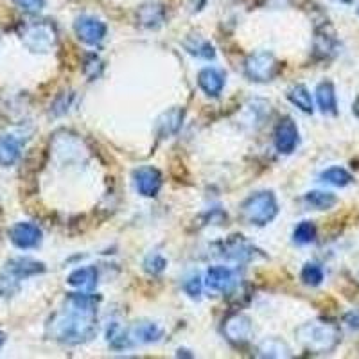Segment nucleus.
Instances as JSON below:
<instances>
[{
	"label": "nucleus",
	"mask_w": 359,
	"mask_h": 359,
	"mask_svg": "<svg viewBox=\"0 0 359 359\" xmlns=\"http://www.w3.org/2000/svg\"><path fill=\"white\" fill-rule=\"evenodd\" d=\"M320 180L325 184H331L334 187H347L352 184V175L343 168H329L320 175Z\"/></svg>",
	"instance_id": "nucleus-25"
},
{
	"label": "nucleus",
	"mask_w": 359,
	"mask_h": 359,
	"mask_svg": "<svg viewBox=\"0 0 359 359\" xmlns=\"http://www.w3.org/2000/svg\"><path fill=\"white\" fill-rule=\"evenodd\" d=\"M185 111L184 108H171L169 111L162 114L156 121V131H158V137L165 139V137H171V135L178 133L182 124H184Z\"/></svg>",
	"instance_id": "nucleus-17"
},
{
	"label": "nucleus",
	"mask_w": 359,
	"mask_h": 359,
	"mask_svg": "<svg viewBox=\"0 0 359 359\" xmlns=\"http://www.w3.org/2000/svg\"><path fill=\"white\" fill-rule=\"evenodd\" d=\"M306 201L316 210H329L336 205L338 198L332 192L325 191H311L306 194Z\"/></svg>",
	"instance_id": "nucleus-26"
},
{
	"label": "nucleus",
	"mask_w": 359,
	"mask_h": 359,
	"mask_svg": "<svg viewBox=\"0 0 359 359\" xmlns=\"http://www.w3.org/2000/svg\"><path fill=\"white\" fill-rule=\"evenodd\" d=\"M355 278H358V282H359V271H358V275H355Z\"/></svg>",
	"instance_id": "nucleus-37"
},
{
	"label": "nucleus",
	"mask_w": 359,
	"mask_h": 359,
	"mask_svg": "<svg viewBox=\"0 0 359 359\" xmlns=\"http://www.w3.org/2000/svg\"><path fill=\"white\" fill-rule=\"evenodd\" d=\"M221 252L226 259H232L237 262H248L255 257H261V250L255 248L248 239L243 236H232L221 245Z\"/></svg>",
	"instance_id": "nucleus-8"
},
{
	"label": "nucleus",
	"mask_w": 359,
	"mask_h": 359,
	"mask_svg": "<svg viewBox=\"0 0 359 359\" xmlns=\"http://www.w3.org/2000/svg\"><path fill=\"white\" fill-rule=\"evenodd\" d=\"M223 334L236 347H243L250 343L253 336L252 320L245 313L229 314L223 322Z\"/></svg>",
	"instance_id": "nucleus-6"
},
{
	"label": "nucleus",
	"mask_w": 359,
	"mask_h": 359,
	"mask_svg": "<svg viewBox=\"0 0 359 359\" xmlns=\"http://www.w3.org/2000/svg\"><path fill=\"white\" fill-rule=\"evenodd\" d=\"M6 343V334L4 332H0V348H2V345Z\"/></svg>",
	"instance_id": "nucleus-36"
},
{
	"label": "nucleus",
	"mask_w": 359,
	"mask_h": 359,
	"mask_svg": "<svg viewBox=\"0 0 359 359\" xmlns=\"http://www.w3.org/2000/svg\"><path fill=\"white\" fill-rule=\"evenodd\" d=\"M316 239V226L311 221H302L297 224L293 232V241L297 245H311Z\"/></svg>",
	"instance_id": "nucleus-27"
},
{
	"label": "nucleus",
	"mask_w": 359,
	"mask_h": 359,
	"mask_svg": "<svg viewBox=\"0 0 359 359\" xmlns=\"http://www.w3.org/2000/svg\"><path fill=\"white\" fill-rule=\"evenodd\" d=\"M280 67V62L273 53L259 50L252 53L245 60V76L253 83H269L277 78Z\"/></svg>",
	"instance_id": "nucleus-5"
},
{
	"label": "nucleus",
	"mask_w": 359,
	"mask_h": 359,
	"mask_svg": "<svg viewBox=\"0 0 359 359\" xmlns=\"http://www.w3.org/2000/svg\"><path fill=\"white\" fill-rule=\"evenodd\" d=\"M198 86L208 97H219L224 88V72L216 67H205L198 74Z\"/></svg>",
	"instance_id": "nucleus-13"
},
{
	"label": "nucleus",
	"mask_w": 359,
	"mask_h": 359,
	"mask_svg": "<svg viewBox=\"0 0 359 359\" xmlns=\"http://www.w3.org/2000/svg\"><path fill=\"white\" fill-rule=\"evenodd\" d=\"M316 102L322 114L336 115L338 114V99H336V88L331 81H322L316 86Z\"/></svg>",
	"instance_id": "nucleus-20"
},
{
	"label": "nucleus",
	"mask_w": 359,
	"mask_h": 359,
	"mask_svg": "<svg viewBox=\"0 0 359 359\" xmlns=\"http://www.w3.org/2000/svg\"><path fill=\"white\" fill-rule=\"evenodd\" d=\"M358 13H359V9H358Z\"/></svg>",
	"instance_id": "nucleus-38"
},
{
	"label": "nucleus",
	"mask_w": 359,
	"mask_h": 359,
	"mask_svg": "<svg viewBox=\"0 0 359 359\" xmlns=\"http://www.w3.org/2000/svg\"><path fill=\"white\" fill-rule=\"evenodd\" d=\"M184 291L191 298H200L201 291H203V282H201L200 275H191V277L185 278Z\"/></svg>",
	"instance_id": "nucleus-32"
},
{
	"label": "nucleus",
	"mask_w": 359,
	"mask_h": 359,
	"mask_svg": "<svg viewBox=\"0 0 359 359\" xmlns=\"http://www.w3.org/2000/svg\"><path fill=\"white\" fill-rule=\"evenodd\" d=\"M297 338L307 352L313 354H329L338 347L341 332L334 323L307 322L297 329Z\"/></svg>",
	"instance_id": "nucleus-2"
},
{
	"label": "nucleus",
	"mask_w": 359,
	"mask_h": 359,
	"mask_svg": "<svg viewBox=\"0 0 359 359\" xmlns=\"http://www.w3.org/2000/svg\"><path fill=\"white\" fill-rule=\"evenodd\" d=\"M74 31L76 36L86 45H99L104 38H107L108 27L102 20L90 15H81L74 22Z\"/></svg>",
	"instance_id": "nucleus-7"
},
{
	"label": "nucleus",
	"mask_w": 359,
	"mask_h": 359,
	"mask_svg": "<svg viewBox=\"0 0 359 359\" xmlns=\"http://www.w3.org/2000/svg\"><path fill=\"white\" fill-rule=\"evenodd\" d=\"M137 22L144 29H160L165 22V8L158 2H146L137 9Z\"/></svg>",
	"instance_id": "nucleus-14"
},
{
	"label": "nucleus",
	"mask_w": 359,
	"mask_h": 359,
	"mask_svg": "<svg viewBox=\"0 0 359 359\" xmlns=\"http://www.w3.org/2000/svg\"><path fill=\"white\" fill-rule=\"evenodd\" d=\"M18 290H20V278L15 277L9 271H2L0 273V297H13V294H17Z\"/></svg>",
	"instance_id": "nucleus-29"
},
{
	"label": "nucleus",
	"mask_w": 359,
	"mask_h": 359,
	"mask_svg": "<svg viewBox=\"0 0 359 359\" xmlns=\"http://www.w3.org/2000/svg\"><path fill=\"white\" fill-rule=\"evenodd\" d=\"M184 47L191 56L201 57V60H214L216 57V49L208 40L201 36H189L184 41Z\"/></svg>",
	"instance_id": "nucleus-22"
},
{
	"label": "nucleus",
	"mask_w": 359,
	"mask_h": 359,
	"mask_svg": "<svg viewBox=\"0 0 359 359\" xmlns=\"http://www.w3.org/2000/svg\"><path fill=\"white\" fill-rule=\"evenodd\" d=\"M70 101H72V94H62L60 95V97L56 99V101H54V104H53V114L54 115H63L65 114L67 110H69V107H70Z\"/></svg>",
	"instance_id": "nucleus-34"
},
{
	"label": "nucleus",
	"mask_w": 359,
	"mask_h": 359,
	"mask_svg": "<svg viewBox=\"0 0 359 359\" xmlns=\"http://www.w3.org/2000/svg\"><path fill=\"white\" fill-rule=\"evenodd\" d=\"M22 43L27 47L31 53L45 54L56 47L57 33L56 27L49 22H34V24L24 25L20 31Z\"/></svg>",
	"instance_id": "nucleus-4"
},
{
	"label": "nucleus",
	"mask_w": 359,
	"mask_h": 359,
	"mask_svg": "<svg viewBox=\"0 0 359 359\" xmlns=\"http://www.w3.org/2000/svg\"><path fill=\"white\" fill-rule=\"evenodd\" d=\"M131 343H140V345H149L156 343L163 338V329L158 323L153 322H137L130 331H128Z\"/></svg>",
	"instance_id": "nucleus-15"
},
{
	"label": "nucleus",
	"mask_w": 359,
	"mask_h": 359,
	"mask_svg": "<svg viewBox=\"0 0 359 359\" xmlns=\"http://www.w3.org/2000/svg\"><path fill=\"white\" fill-rule=\"evenodd\" d=\"M287 99H290L293 107H297L298 110H302L304 114H313L314 111L313 97H311L309 90L304 85H294L293 88H290Z\"/></svg>",
	"instance_id": "nucleus-23"
},
{
	"label": "nucleus",
	"mask_w": 359,
	"mask_h": 359,
	"mask_svg": "<svg viewBox=\"0 0 359 359\" xmlns=\"http://www.w3.org/2000/svg\"><path fill=\"white\" fill-rule=\"evenodd\" d=\"M135 187L144 198H155L162 189V172L153 165H142L133 171Z\"/></svg>",
	"instance_id": "nucleus-9"
},
{
	"label": "nucleus",
	"mask_w": 359,
	"mask_h": 359,
	"mask_svg": "<svg viewBox=\"0 0 359 359\" xmlns=\"http://www.w3.org/2000/svg\"><path fill=\"white\" fill-rule=\"evenodd\" d=\"M144 271L149 275H160L163 273V269L168 266V261L160 255V253H149L142 262Z\"/></svg>",
	"instance_id": "nucleus-30"
},
{
	"label": "nucleus",
	"mask_w": 359,
	"mask_h": 359,
	"mask_svg": "<svg viewBox=\"0 0 359 359\" xmlns=\"http://www.w3.org/2000/svg\"><path fill=\"white\" fill-rule=\"evenodd\" d=\"M257 358H291V348L287 347L286 341H282L280 338H268L264 341L259 343Z\"/></svg>",
	"instance_id": "nucleus-21"
},
{
	"label": "nucleus",
	"mask_w": 359,
	"mask_h": 359,
	"mask_svg": "<svg viewBox=\"0 0 359 359\" xmlns=\"http://www.w3.org/2000/svg\"><path fill=\"white\" fill-rule=\"evenodd\" d=\"M45 264L43 262L36 261V259H31V257H15V259H9L8 264H6V271L13 273L15 277L22 278H27V277H33V275L38 273H43L45 271Z\"/></svg>",
	"instance_id": "nucleus-16"
},
{
	"label": "nucleus",
	"mask_w": 359,
	"mask_h": 359,
	"mask_svg": "<svg viewBox=\"0 0 359 359\" xmlns=\"http://www.w3.org/2000/svg\"><path fill=\"white\" fill-rule=\"evenodd\" d=\"M241 216L246 223L266 226L278 216V201L271 191H261L246 198L241 205Z\"/></svg>",
	"instance_id": "nucleus-3"
},
{
	"label": "nucleus",
	"mask_w": 359,
	"mask_h": 359,
	"mask_svg": "<svg viewBox=\"0 0 359 359\" xmlns=\"http://www.w3.org/2000/svg\"><path fill=\"white\" fill-rule=\"evenodd\" d=\"M97 277L99 273L94 266H85V268L74 269L67 277V282L79 291H94L97 286Z\"/></svg>",
	"instance_id": "nucleus-19"
},
{
	"label": "nucleus",
	"mask_w": 359,
	"mask_h": 359,
	"mask_svg": "<svg viewBox=\"0 0 359 359\" xmlns=\"http://www.w3.org/2000/svg\"><path fill=\"white\" fill-rule=\"evenodd\" d=\"M205 284L208 290L217 291V293H232L237 286L236 271L226 266H212L207 271Z\"/></svg>",
	"instance_id": "nucleus-12"
},
{
	"label": "nucleus",
	"mask_w": 359,
	"mask_h": 359,
	"mask_svg": "<svg viewBox=\"0 0 359 359\" xmlns=\"http://www.w3.org/2000/svg\"><path fill=\"white\" fill-rule=\"evenodd\" d=\"M107 339L110 343V347L115 348V351H123V348H128L133 345L130 336H128V331H123V327L118 325L117 322L110 323L107 331Z\"/></svg>",
	"instance_id": "nucleus-24"
},
{
	"label": "nucleus",
	"mask_w": 359,
	"mask_h": 359,
	"mask_svg": "<svg viewBox=\"0 0 359 359\" xmlns=\"http://www.w3.org/2000/svg\"><path fill=\"white\" fill-rule=\"evenodd\" d=\"M102 67L104 65H102L101 57L95 56V54H88L85 60V65H83V74H85L90 81H94V79H97L101 76Z\"/></svg>",
	"instance_id": "nucleus-31"
},
{
	"label": "nucleus",
	"mask_w": 359,
	"mask_h": 359,
	"mask_svg": "<svg viewBox=\"0 0 359 359\" xmlns=\"http://www.w3.org/2000/svg\"><path fill=\"white\" fill-rule=\"evenodd\" d=\"M22 155V140L15 135H4L0 137V165L11 168L18 162Z\"/></svg>",
	"instance_id": "nucleus-18"
},
{
	"label": "nucleus",
	"mask_w": 359,
	"mask_h": 359,
	"mask_svg": "<svg viewBox=\"0 0 359 359\" xmlns=\"http://www.w3.org/2000/svg\"><path fill=\"white\" fill-rule=\"evenodd\" d=\"M9 239L20 250L36 248L41 243V230L38 224L22 221V223H15L9 229Z\"/></svg>",
	"instance_id": "nucleus-10"
},
{
	"label": "nucleus",
	"mask_w": 359,
	"mask_h": 359,
	"mask_svg": "<svg viewBox=\"0 0 359 359\" xmlns=\"http://www.w3.org/2000/svg\"><path fill=\"white\" fill-rule=\"evenodd\" d=\"M300 142L298 128L291 117H284L275 128V147L280 155H291Z\"/></svg>",
	"instance_id": "nucleus-11"
},
{
	"label": "nucleus",
	"mask_w": 359,
	"mask_h": 359,
	"mask_svg": "<svg viewBox=\"0 0 359 359\" xmlns=\"http://www.w3.org/2000/svg\"><path fill=\"white\" fill-rule=\"evenodd\" d=\"M97 302L92 291L69 293L65 309L53 314L45 327V334L62 345H83L97 334Z\"/></svg>",
	"instance_id": "nucleus-1"
},
{
	"label": "nucleus",
	"mask_w": 359,
	"mask_h": 359,
	"mask_svg": "<svg viewBox=\"0 0 359 359\" xmlns=\"http://www.w3.org/2000/svg\"><path fill=\"white\" fill-rule=\"evenodd\" d=\"M13 2L29 15H36L45 8V0H13Z\"/></svg>",
	"instance_id": "nucleus-33"
},
{
	"label": "nucleus",
	"mask_w": 359,
	"mask_h": 359,
	"mask_svg": "<svg viewBox=\"0 0 359 359\" xmlns=\"http://www.w3.org/2000/svg\"><path fill=\"white\" fill-rule=\"evenodd\" d=\"M300 278L306 286L316 287L323 282V269L322 266L316 264V262H307L302 268V273H300Z\"/></svg>",
	"instance_id": "nucleus-28"
},
{
	"label": "nucleus",
	"mask_w": 359,
	"mask_h": 359,
	"mask_svg": "<svg viewBox=\"0 0 359 359\" xmlns=\"http://www.w3.org/2000/svg\"><path fill=\"white\" fill-rule=\"evenodd\" d=\"M343 322L347 323L351 329H354V331H359V309H352L348 313H345Z\"/></svg>",
	"instance_id": "nucleus-35"
}]
</instances>
